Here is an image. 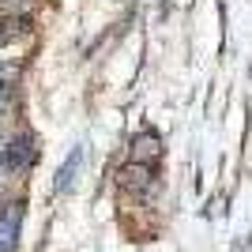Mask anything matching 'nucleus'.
I'll use <instances>...</instances> for the list:
<instances>
[{"instance_id":"f03ea898","label":"nucleus","mask_w":252,"mask_h":252,"mask_svg":"<svg viewBox=\"0 0 252 252\" xmlns=\"http://www.w3.org/2000/svg\"><path fill=\"white\" fill-rule=\"evenodd\" d=\"M117 181H121V189L136 192V196H151V189L158 185V181H155V169H151V162H132V166H125Z\"/></svg>"},{"instance_id":"6e6552de","label":"nucleus","mask_w":252,"mask_h":252,"mask_svg":"<svg viewBox=\"0 0 252 252\" xmlns=\"http://www.w3.org/2000/svg\"><path fill=\"white\" fill-rule=\"evenodd\" d=\"M0 45H4V19H0Z\"/></svg>"},{"instance_id":"f257e3e1","label":"nucleus","mask_w":252,"mask_h":252,"mask_svg":"<svg viewBox=\"0 0 252 252\" xmlns=\"http://www.w3.org/2000/svg\"><path fill=\"white\" fill-rule=\"evenodd\" d=\"M38 155H42L38 136H34V132H15V136H4L0 166H4V173L19 177V173H31V169L38 166Z\"/></svg>"},{"instance_id":"423d86ee","label":"nucleus","mask_w":252,"mask_h":252,"mask_svg":"<svg viewBox=\"0 0 252 252\" xmlns=\"http://www.w3.org/2000/svg\"><path fill=\"white\" fill-rule=\"evenodd\" d=\"M0 8L8 11V15H23V11L31 8V0H0Z\"/></svg>"},{"instance_id":"7ed1b4c3","label":"nucleus","mask_w":252,"mask_h":252,"mask_svg":"<svg viewBox=\"0 0 252 252\" xmlns=\"http://www.w3.org/2000/svg\"><path fill=\"white\" fill-rule=\"evenodd\" d=\"M79 166H83V151L72 147L68 151V158H64V166L57 169V181H53V192H61V196H68V192L75 189V181H79Z\"/></svg>"},{"instance_id":"20e7f679","label":"nucleus","mask_w":252,"mask_h":252,"mask_svg":"<svg viewBox=\"0 0 252 252\" xmlns=\"http://www.w3.org/2000/svg\"><path fill=\"white\" fill-rule=\"evenodd\" d=\"M158 158H162V139L155 132H143L132 139V162H158Z\"/></svg>"},{"instance_id":"1a4fd4ad","label":"nucleus","mask_w":252,"mask_h":252,"mask_svg":"<svg viewBox=\"0 0 252 252\" xmlns=\"http://www.w3.org/2000/svg\"><path fill=\"white\" fill-rule=\"evenodd\" d=\"M0 147H4V128H0Z\"/></svg>"},{"instance_id":"39448f33","label":"nucleus","mask_w":252,"mask_h":252,"mask_svg":"<svg viewBox=\"0 0 252 252\" xmlns=\"http://www.w3.org/2000/svg\"><path fill=\"white\" fill-rule=\"evenodd\" d=\"M19 75H23V64L19 61H0V87H11V91H15Z\"/></svg>"},{"instance_id":"0eeeda50","label":"nucleus","mask_w":252,"mask_h":252,"mask_svg":"<svg viewBox=\"0 0 252 252\" xmlns=\"http://www.w3.org/2000/svg\"><path fill=\"white\" fill-rule=\"evenodd\" d=\"M11 105V87H0V113Z\"/></svg>"}]
</instances>
